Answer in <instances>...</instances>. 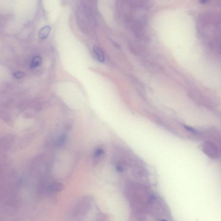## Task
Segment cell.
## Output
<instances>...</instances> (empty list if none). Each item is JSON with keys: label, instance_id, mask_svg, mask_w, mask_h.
Here are the masks:
<instances>
[{"label": "cell", "instance_id": "6da1fadb", "mask_svg": "<svg viewBox=\"0 0 221 221\" xmlns=\"http://www.w3.org/2000/svg\"><path fill=\"white\" fill-rule=\"evenodd\" d=\"M204 153L211 158H215L218 155L217 148L213 144L210 142H206L203 145Z\"/></svg>", "mask_w": 221, "mask_h": 221}, {"label": "cell", "instance_id": "7a4b0ae2", "mask_svg": "<svg viewBox=\"0 0 221 221\" xmlns=\"http://www.w3.org/2000/svg\"><path fill=\"white\" fill-rule=\"evenodd\" d=\"M93 52L94 57L98 61L101 63H103L105 62V58L103 52L97 46L93 47Z\"/></svg>", "mask_w": 221, "mask_h": 221}, {"label": "cell", "instance_id": "3957f363", "mask_svg": "<svg viewBox=\"0 0 221 221\" xmlns=\"http://www.w3.org/2000/svg\"><path fill=\"white\" fill-rule=\"evenodd\" d=\"M51 30V27L49 26H46L41 29L39 32V38L42 39H46L49 36Z\"/></svg>", "mask_w": 221, "mask_h": 221}, {"label": "cell", "instance_id": "277c9868", "mask_svg": "<svg viewBox=\"0 0 221 221\" xmlns=\"http://www.w3.org/2000/svg\"><path fill=\"white\" fill-rule=\"evenodd\" d=\"M64 185L61 183H54L49 186V190L51 192H58L64 189Z\"/></svg>", "mask_w": 221, "mask_h": 221}, {"label": "cell", "instance_id": "5b68a950", "mask_svg": "<svg viewBox=\"0 0 221 221\" xmlns=\"http://www.w3.org/2000/svg\"><path fill=\"white\" fill-rule=\"evenodd\" d=\"M42 62V59L39 56H36L33 58L30 64L31 68H35L40 66Z\"/></svg>", "mask_w": 221, "mask_h": 221}, {"label": "cell", "instance_id": "8992f818", "mask_svg": "<svg viewBox=\"0 0 221 221\" xmlns=\"http://www.w3.org/2000/svg\"><path fill=\"white\" fill-rule=\"evenodd\" d=\"M24 75V73L21 71H17L14 73L13 74L14 78L17 79H21V78H23Z\"/></svg>", "mask_w": 221, "mask_h": 221}, {"label": "cell", "instance_id": "52a82bcc", "mask_svg": "<svg viewBox=\"0 0 221 221\" xmlns=\"http://www.w3.org/2000/svg\"><path fill=\"white\" fill-rule=\"evenodd\" d=\"M184 128L186 129L187 130L189 131V132H191V133H193V134H198V133H199L198 131L196 130V129H195L193 128V127H191L184 125Z\"/></svg>", "mask_w": 221, "mask_h": 221}, {"label": "cell", "instance_id": "ba28073f", "mask_svg": "<svg viewBox=\"0 0 221 221\" xmlns=\"http://www.w3.org/2000/svg\"><path fill=\"white\" fill-rule=\"evenodd\" d=\"M66 137L65 135H62L59 138L58 141V144L60 145H62L65 142V139H66Z\"/></svg>", "mask_w": 221, "mask_h": 221}, {"label": "cell", "instance_id": "9c48e42d", "mask_svg": "<svg viewBox=\"0 0 221 221\" xmlns=\"http://www.w3.org/2000/svg\"><path fill=\"white\" fill-rule=\"evenodd\" d=\"M104 153L103 150L101 149H98L96 150L95 151V154L94 155L95 157H98L100 156L101 155H102Z\"/></svg>", "mask_w": 221, "mask_h": 221}, {"label": "cell", "instance_id": "30bf717a", "mask_svg": "<svg viewBox=\"0 0 221 221\" xmlns=\"http://www.w3.org/2000/svg\"><path fill=\"white\" fill-rule=\"evenodd\" d=\"M207 0H200V3L202 4H204L207 2Z\"/></svg>", "mask_w": 221, "mask_h": 221}]
</instances>
